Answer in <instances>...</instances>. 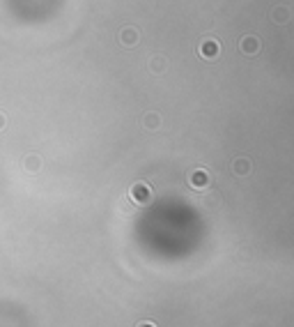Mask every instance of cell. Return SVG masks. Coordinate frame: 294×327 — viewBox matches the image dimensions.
I'll return each instance as SVG.
<instances>
[{"label": "cell", "mask_w": 294, "mask_h": 327, "mask_svg": "<svg viewBox=\"0 0 294 327\" xmlns=\"http://www.w3.org/2000/svg\"><path fill=\"white\" fill-rule=\"evenodd\" d=\"M239 51L244 55H248V58H253V55H257L262 51V40L255 37V35H244L239 40Z\"/></svg>", "instance_id": "cell-3"}, {"label": "cell", "mask_w": 294, "mask_h": 327, "mask_svg": "<svg viewBox=\"0 0 294 327\" xmlns=\"http://www.w3.org/2000/svg\"><path fill=\"white\" fill-rule=\"evenodd\" d=\"M188 185H191V189H195V191H205V189H209V185H212V175H209L207 168H195V171L188 173Z\"/></svg>", "instance_id": "cell-2"}, {"label": "cell", "mask_w": 294, "mask_h": 327, "mask_svg": "<svg viewBox=\"0 0 294 327\" xmlns=\"http://www.w3.org/2000/svg\"><path fill=\"white\" fill-rule=\"evenodd\" d=\"M141 40V33H138V28L136 26H124L120 30V44L124 48H134Z\"/></svg>", "instance_id": "cell-4"}, {"label": "cell", "mask_w": 294, "mask_h": 327, "mask_svg": "<svg viewBox=\"0 0 294 327\" xmlns=\"http://www.w3.org/2000/svg\"><path fill=\"white\" fill-rule=\"evenodd\" d=\"M23 168H26V173L35 175L41 171V157L39 154H26L23 157Z\"/></svg>", "instance_id": "cell-6"}, {"label": "cell", "mask_w": 294, "mask_h": 327, "mask_svg": "<svg viewBox=\"0 0 294 327\" xmlns=\"http://www.w3.org/2000/svg\"><path fill=\"white\" fill-rule=\"evenodd\" d=\"M220 53V44L216 40H205L198 47V55L205 58V60H216V55Z\"/></svg>", "instance_id": "cell-5"}, {"label": "cell", "mask_w": 294, "mask_h": 327, "mask_svg": "<svg viewBox=\"0 0 294 327\" xmlns=\"http://www.w3.org/2000/svg\"><path fill=\"white\" fill-rule=\"evenodd\" d=\"M147 67H149V72H152V74H163V72H166V67H168V62H166V58H161V55H154Z\"/></svg>", "instance_id": "cell-10"}, {"label": "cell", "mask_w": 294, "mask_h": 327, "mask_svg": "<svg viewBox=\"0 0 294 327\" xmlns=\"http://www.w3.org/2000/svg\"><path fill=\"white\" fill-rule=\"evenodd\" d=\"M271 21H276L278 26H285L290 21V7L281 5V7H276L274 12H271Z\"/></svg>", "instance_id": "cell-9"}, {"label": "cell", "mask_w": 294, "mask_h": 327, "mask_svg": "<svg viewBox=\"0 0 294 327\" xmlns=\"http://www.w3.org/2000/svg\"><path fill=\"white\" fill-rule=\"evenodd\" d=\"M5 127H7V115L2 113V111H0V132H2Z\"/></svg>", "instance_id": "cell-12"}, {"label": "cell", "mask_w": 294, "mask_h": 327, "mask_svg": "<svg viewBox=\"0 0 294 327\" xmlns=\"http://www.w3.org/2000/svg\"><path fill=\"white\" fill-rule=\"evenodd\" d=\"M129 198L134 200L136 205H149L154 200V191L147 182H134L129 187Z\"/></svg>", "instance_id": "cell-1"}, {"label": "cell", "mask_w": 294, "mask_h": 327, "mask_svg": "<svg viewBox=\"0 0 294 327\" xmlns=\"http://www.w3.org/2000/svg\"><path fill=\"white\" fill-rule=\"evenodd\" d=\"M143 127L149 129V132H156V129L161 127V115L154 113V111L145 113V115H143Z\"/></svg>", "instance_id": "cell-8"}, {"label": "cell", "mask_w": 294, "mask_h": 327, "mask_svg": "<svg viewBox=\"0 0 294 327\" xmlns=\"http://www.w3.org/2000/svg\"><path fill=\"white\" fill-rule=\"evenodd\" d=\"M232 173L239 175V178L248 175L251 173V159H246V157H237V159L232 161Z\"/></svg>", "instance_id": "cell-7"}, {"label": "cell", "mask_w": 294, "mask_h": 327, "mask_svg": "<svg viewBox=\"0 0 294 327\" xmlns=\"http://www.w3.org/2000/svg\"><path fill=\"white\" fill-rule=\"evenodd\" d=\"M136 327H159V325H156V323H154V321H141V323H138V325H136Z\"/></svg>", "instance_id": "cell-11"}]
</instances>
